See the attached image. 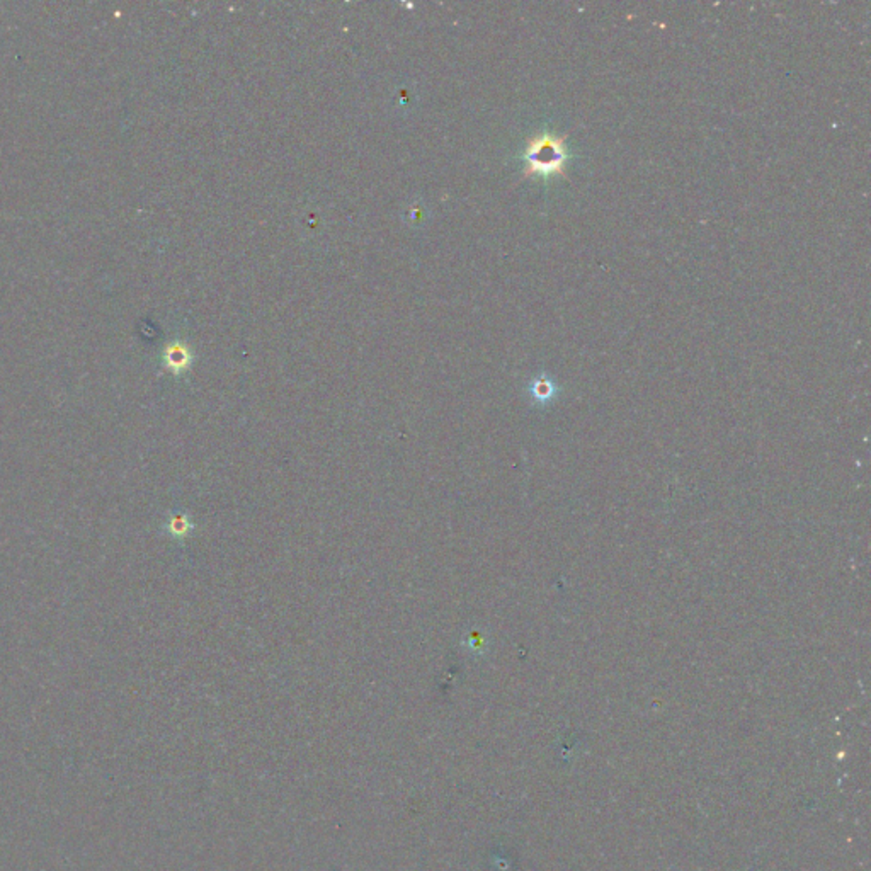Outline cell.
Here are the masks:
<instances>
[{
  "instance_id": "cell-1",
  "label": "cell",
  "mask_w": 871,
  "mask_h": 871,
  "mask_svg": "<svg viewBox=\"0 0 871 871\" xmlns=\"http://www.w3.org/2000/svg\"><path fill=\"white\" fill-rule=\"evenodd\" d=\"M523 160L524 177L550 179L558 176L567 179V164L570 160L567 137L543 131L528 138Z\"/></svg>"
},
{
  "instance_id": "cell-2",
  "label": "cell",
  "mask_w": 871,
  "mask_h": 871,
  "mask_svg": "<svg viewBox=\"0 0 871 871\" xmlns=\"http://www.w3.org/2000/svg\"><path fill=\"white\" fill-rule=\"evenodd\" d=\"M165 361H167V366H169L174 373H181L189 366L191 354L186 345L176 342V344H172L169 349H167Z\"/></svg>"
},
{
  "instance_id": "cell-3",
  "label": "cell",
  "mask_w": 871,
  "mask_h": 871,
  "mask_svg": "<svg viewBox=\"0 0 871 871\" xmlns=\"http://www.w3.org/2000/svg\"><path fill=\"white\" fill-rule=\"evenodd\" d=\"M191 530H193V523H191L186 514H177L170 519L169 531L172 533L174 536H186Z\"/></svg>"
},
{
  "instance_id": "cell-4",
  "label": "cell",
  "mask_w": 871,
  "mask_h": 871,
  "mask_svg": "<svg viewBox=\"0 0 871 871\" xmlns=\"http://www.w3.org/2000/svg\"><path fill=\"white\" fill-rule=\"evenodd\" d=\"M531 392H533V395L536 397V399L544 400V399H548V397L551 395L554 388H551V383L547 380V378H540V380H536L535 383H533Z\"/></svg>"
}]
</instances>
